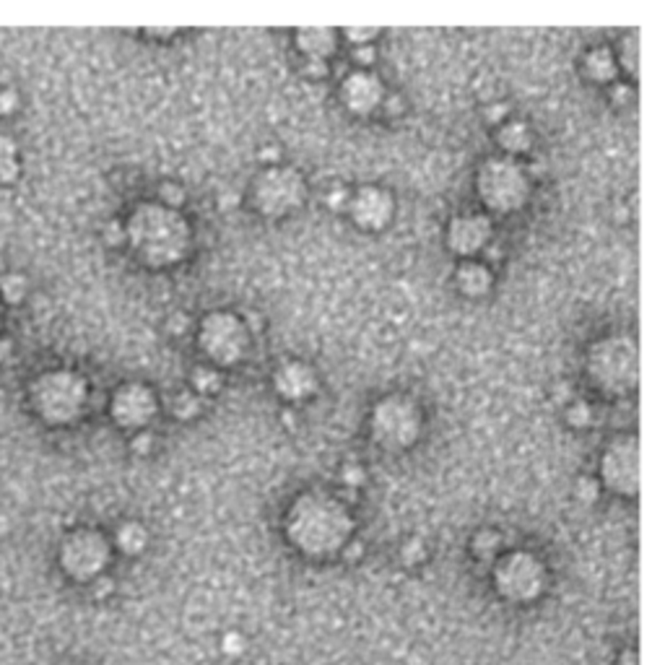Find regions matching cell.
<instances>
[{
	"label": "cell",
	"instance_id": "obj_30",
	"mask_svg": "<svg viewBox=\"0 0 665 665\" xmlns=\"http://www.w3.org/2000/svg\"><path fill=\"white\" fill-rule=\"evenodd\" d=\"M400 556H403L406 564H421V561L427 559V548H424V544H421L419 538H411V541L403 546Z\"/></svg>",
	"mask_w": 665,
	"mask_h": 665
},
{
	"label": "cell",
	"instance_id": "obj_19",
	"mask_svg": "<svg viewBox=\"0 0 665 665\" xmlns=\"http://www.w3.org/2000/svg\"><path fill=\"white\" fill-rule=\"evenodd\" d=\"M497 143L509 159L528 154L533 149V130L522 120H505L497 130Z\"/></svg>",
	"mask_w": 665,
	"mask_h": 665
},
{
	"label": "cell",
	"instance_id": "obj_1",
	"mask_svg": "<svg viewBox=\"0 0 665 665\" xmlns=\"http://www.w3.org/2000/svg\"><path fill=\"white\" fill-rule=\"evenodd\" d=\"M353 517L349 507L322 491L299 494L286 512V538L302 553L333 556L352 541Z\"/></svg>",
	"mask_w": 665,
	"mask_h": 665
},
{
	"label": "cell",
	"instance_id": "obj_20",
	"mask_svg": "<svg viewBox=\"0 0 665 665\" xmlns=\"http://www.w3.org/2000/svg\"><path fill=\"white\" fill-rule=\"evenodd\" d=\"M619 63L608 47H592L583 55V73L595 83H611L616 79Z\"/></svg>",
	"mask_w": 665,
	"mask_h": 665
},
{
	"label": "cell",
	"instance_id": "obj_25",
	"mask_svg": "<svg viewBox=\"0 0 665 665\" xmlns=\"http://www.w3.org/2000/svg\"><path fill=\"white\" fill-rule=\"evenodd\" d=\"M502 548V536L497 530H481L473 536V553L478 559H494Z\"/></svg>",
	"mask_w": 665,
	"mask_h": 665
},
{
	"label": "cell",
	"instance_id": "obj_24",
	"mask_svg": "<svg viewBox=\"0 0 665 665\" xmlns=\"http://www.w3.org/2000/svg\"><path fill=\"white\" fill-rule=\"evenodd\" d=\"M29 291V281L21 274H8L0 278V294L8 305H19Z\"/></svg>",
	"mask_w": 665,
	"mask_h": 665
},
{
	"label": "cell",
	"instance_id": "obj_38",
	"mask_svg": "<svg viewBox=\"0 0 665 665\" xmlns=\"http://www.w3.org/2000/svg\"><path fill=\"white\" fill-rule=\"evenodd\" d=\"M16 102H19L16 91L3 89V91H0V115H11V112L16 110Z\"/></svg>",
	"mask_w": 665,
	"mask_h": 665
},
{
	"label": "cell",
	"instance_id": "obj_11",
	"mask_svg": "<svg viewBox=\"0 0 665 665\" xmlns=\"http://www.w3.org/2000/svg\"><path fill=\"white\" fill-rule=\"evenodd\" d=\"M600 486L614 494L634 497L639 489V442L631 434H622L603 450L600 458Z\"/></svg>",
	"mask_w": 665,
	"mask_h": 665
},
{
	"label": "cell",
	"instance_id": "obj_7",
	"mask_svg": "<svg viewBox=\"0 0 665 665\" xmlns=\"http://www.w3.org/2000/svg\"><path fill=\"white\" fill-rule=\"evenodd\" d=\"M307 182L294 166H266L250 188V203L263 219H283L302 208Z\"/></svg>",
	"mask_w": 665,
	"mask_h": 665
},
{
	"label": "cell",
	"instance_id": "obj_4",
	"mask_svg": "<svg viewBox=\"0 0 665 665\" xmlns=\"http://www.w3.org/2000/svg\"><path fill=\"white\" fill-rule=\"evenodd\" d=\"M86 398H89L86 380L71 369L44 372L32 385V406L52 427L73 424L86 406Z\"/></svg>",
	"mask_w": 665,
	"mask_h": 665
},
{
	"label": "cell",
	"instance_id": "obj_17",
	"mask_svg": "<svg viewBox=\"0 0 665 665\" xmlns=\"http://www.w3.org/2000/svg\"><path fill=\"white\" fill-rule=\"evenodd\" d=\"M491 283H494V275L489 271L486 263H478L476 258L473 260H463L458 266V274H455V286L463 297L468 299H478V297H486L491 291Z\"/></svg>",
	"mask_w": 665,
	"mask_h": 665
},
{
	"label": "cell",
	"instance_id": "obj_16",
	"mask_svg": "<svg viewBox=\"0 0 665 665\" xmlns=\"http://www.w3.org/2000/svg\"><path fill=\"white\" fill-rule=\"evenodd\" d=\"M274 388L283 400L299 403L317 390V375L305 361H283L274 375Z\"/></svg>",
	"mask_w": 665,
	"mask_h": 665
},
{
	"label": "cell",
	"instance_id": "obj_23",
	"mask_svg": "<svg viewBox=\"0 0 665 665\" xmlns=\"http://www.w3.org/2000/svg\"><path fill=\"white\" fill-rule=\"evenodd\" d=\"M19 177V157L16 141L11 135H0V182H13Z\"/></svg>",
	"mask_w": 665,
	"mask_h": 665
},
{
	"label": "cell",
	"instance_id": "obj_10",
	"mask_svg": "<svg viewBox=\"0 0 665 665\" xmlns=\"http://www.w3.org/2000/svg\"><path fill=\"white\" fill-rule=\"evenodd\" d=\"M110 561V544L99 530H76L60 546V564L68 577L89 583L97 580Z\"/></svg>",
	"mask_w": 665,
	"mask_h": 665
},
{
	"label": "cell",
	"instance_id": "obj_32",
	"mask_svg": "<svg viewBox=\"0 0 665 665\" xmlns=\"http://www.w3.org/2000/svg\"><path fill=\"white\" fill-rule=\"evenodd\" d=\"M244 647H247V642H244V637H242L239 631H229V634L221 639V650H224L227 655H232V658H239V655L244 653Z\"/></svg>",
	"mask_w": 665,
	"mask_h": 665
},
{
	"label": "cell",
	"instance_id": "obj_35",
	"mask_svg": "<svg viewBox=\"0 0 665 665\" xmlns=\"http://www.w3.org/2000/svg\"><path fill=\"white\" fill-rule=\"evenodd\" d=\"M341 478H344V483L346 486H361L364 483V478H367V473L361 466H346L344 473H341Z\"/></svg>",
	"mask_w": 665,
	"mask_h": 665
},
{
	"label": "cell",
	"instance_id": "obj_36",
	"mask_svg": "<svg viewBox=\"0 0 665 665\" xmlns=\"http://www.w3.org/2000/svg\"><path fill=\"white\" fill-rule=\"evenodd\" d=\"M352 58L359 63V66H369V63H375V58H377V52H375V44H364V47H353Z\"/></svg>",
	"mask_w": 665,
	"mask_h": 665
},
{
	"label": "cell",
	"instance_id": "obj_5",
	"mask_svg": "<svg viewBox=\"0 0 665 665\" xmlns=\"http://www.w3.org/2000/svg\"><path fill=\"white\" fill-rule=\"evenodd\" d=\"M637 344L626 336H608L587 352V377L603 392L622 395L637 385Z\"/></svg>",
	"mask_w": 665,
	"mask_h": 665
},
{
	"label": "cell",
	"instance_id": "obj_29",
	"mask_svg": "<svg viewBox=\"0 0 665 665\" xmlns=\"http://www.w3.org/2000/svg\"><path fill=\"white\" fill-rule=\"evenodd\" d=\"M349 200H352V190L344 188V185H330V190L325 193V205L336 213L346 211L349 208Z\"/></svg>",
	"mask_w": 665,
	"mask_h": 665
},
{
	"label": "cell",
	"instance_id": "obj_43",
	"mask_svg": "<svg viewBox=\"0 0 665 665\" xmlns=\"http://www.w3.org/2000/svg\"><path fill=\"white\" fill-rule=\"evenodd\" d=\"M8 528H11V525H8V520H5V517L0 514V538H3L5 533H8Z\"/></svg>",
	"mask_w": 665,
	"mask_h": 665
},
{
	"label": "cell",
	"instance_id": "obj_14",
	"mask_svg": "<svg viewBox=\"0 0 665 665\" xmlns=\"http://www.w3.org/2000/svg\"><path fill=\"white\" fill-rule=\"evenodd\" d=\"M491 235H494V224L486 213H463L447 224V247L458 258L473 260L478 252L489 247Z\"/></svg>",
	"mask_w": 665,
	"mask_h": 665
},
{
	"label": "cell",
	"instance_id": "obj_21",
	"mask_svg": "<svg viewBox=\"0 0 665 665\" xmlns=\"http://www.w3.org/2000/svg\"><path fill=\"white\" fill-rule=\"evenodd\" d=\"M115 544L122 553L128 556H138L143 553L146 546H149V530L141 525V522H125L118 528V536H115Z\"/></svg>",
	"mask_w": 665,
	"mask_h": 665
},
{
	"label": "cell",
	"instance_id": "obj_42",
	"mask_svg": "<svg viewBox=\"0 0 665 665\" xmlns=\"http://www.w3.org/2000/svg\"><path fill=\"white\" fill-rule=\"evenodd\" d=\"M11 352H13V344L5 341V338H0V361H5L11 356Z\"/></svg>",
	"mask_w": 665,
	"mask_h": 665
},
{
	"label": "cell",
	"instance_id": "obj_34",
	"mask_svg": "<svg viewBox=\"0 0 665 665\" xmlns=\"http://www.w3.org/2000/svg\"><path fill=\"white\" fill-rule=\"evenodd\" d=\"M344 35L353 42V47H364V44H372L377 40L380 29H346Z\"/></svg>",
	"mask_w": 665,
	"mask_h": 665
},
{
	"label": "cell",
	"instance_id": "obj_39",
	"mask_svg": "<svg viewBox=\"0 0 665 665\" xmlns=\"http://www.w3.org/2000/svg\"><path fill=\"white\" fill-rule=\"evenodd\" d=\"M483 115H486V120H489L491 125H502L505 118H507V104H489V107L483 110Z\"/></svg>",
	"mask_w": 665,
	"mask_h": 665
},
{
	"label": "cell",
	"instance_id": "obj_6",
	"mask_svg": "<svg viewBox=\"0 0 665 665\" xmlns=\"http://www.w3.org/2000/svg\"><path fill=\"white\" fill-rule=\"evenodd\" d=\"M421 408L406 395H385L375 403L369 416L372 439L390 452L408 450L421 437Z\"/></svg>",
	"mask_w": 665,
	"mask_h": 665
},
{
	"label": "cell",
	"instance_id": "obj_22",
	"mask_svg": "<svg viewBox=\"0 0 665 665\" xmlns=\"http://www.w3.org/2000/svg\"><path fill=\"white\" fill-rule=\"evenodd\" d=\"M190 383H193V390H196L197 398H200V395H216V392L221 390V385H224L219 369H216V367H208V364H200V367L193 369Z\"/></svg>",
	"mask_w": 665,
	"mask_h": 665
},
{
	"label": "cell",
	"instance_id": "obj_18",
	"mask_svg": "<svg viewBox=\"0 0 665 665\" xmlns=\"http://www.w3.org/2000/svg\"><path fill=\"white\" fill-rule=\"evenodd\" d=\"M297 47L307 60H325L338 47V32L328 27H307L297 32Z\"/></svg>",
	"mask_w": 665,
	"mask_h": 665
},
{
	"label": "cell",
	"instance_id": "obj_31",
	"mask_svg": "<svg viewBox=\"0 0 665 665\" xmlns=\"http://www.w3.org/2000/svg\"><path fill=\"white\" fill-rule=\"evenodd\" d=\"M616 63H622L631 76L637 73V40L634 37L624 40V44H622V58Z\"/></svg>",
	"mask_w": 665,
	"mask_h": 665
},
{
	"label": "cell",
	"instance_id": "obj_40",
	"mask_svg": "<svg viewBox=\"0 0 665 665\" xmlns=\"http://www.w3.org/2000/svg\"><path fill=\"white\" fill-rule=\"evenodd\" d=\"M107 239L115 242V244H118V242H125V227L118 224V221H112V224L107 227Z\"/></svg>",
	"mask_w": 665,
	"mask_h": 665
},
{
	"label": "cell",
	"instance_id": "obj_3",
	"mask_svg": "<svg viewBox=\"0 0 665 665\" xmlns=\"http://www.w3.org/2000/svg\"><path fill=\"white\" fill-rule=\"evenodd\" d=\"M533 182L514 159L489 157L476 174V196L494 213H514L530 200Z\"/></svg>",
	"mask_w": 665,
	"mask_h": 665
},
{
	"label": "cell",
	"instance_id": "obj_37",
	"mask_svg": "<svg viewBox=\"0 0 665 665\" xmlns=\"http://www.w3.org/2000/svg\"><path fill=\"white\" fill-rule=\"evenodd\" d=\"M151 447H154V437H151L149 431H141V434L133 439V452H138V455H149Z\"/></svg>",
	"mask_w": 665,
	"mask_h": 665
},
{
	"label": "cell",
	"instance_id": "obj_28",
	"mask_svg": "<svg viewBox=\"0 0 665 665\" xmlns=\"http://www.w3.org/2000/svg\"><path fill=\"white\" fill-rule=\"evenodd\" d=\"M564 419H567V424H569V427H575V429H585V427L592 424V408L587 406L585 400H575V403L567 408Z\"/></svg>",
	"mask_w": 665,
	"mask_h": 665
},
{
	"label": "cell",
	"instance_id": "obj_33",
	"mask_svg": "<svg viewBox=\"0 0 665 665\" xmlns=\"http://www.w3.org/2000/svg\"><path fill=\"white\" fill-rule=\"evenodd\" d=\"M598 491H600V483H598L595 478L583 476V478L577 481V497H580V502H595V499H598Z\"/></svg>",
	"mask_w": 665,
	"mask_h": 665
},
{
	"label": "cell",
	"instance_id": "obj_9",
	"mask_svg": "<svg viewBox=\"0 0 665 665\" xmlns=\"http://www.w3.org/2000/svg\"><path fill=\"white\" fill-rule=\"evenodd\" d=\"M494 585L509 603H530L546 587V567L530 551H512L497 561Z\"/></svg>",
	"mask_w": 665,
	"mask_h": 665
},
{
	"label": "cell",
	"instance_id": "obj_27",
	"mask_svg": "<svg viewBox=\"0 0 665 665\" xmlns=\"http://www.w3.org/2000/svg\"><path fill=\"white\" fill-rule=\"evenodd\" d=\"M185 200H188V196H185V188H182V185H177V182H161V185H159L157 203H161V205H166V208H172V211H180Z\"/></svg>",
	"mask_w": 665,
	"mask_h": 665
},
{
	"label": "cell",
	"instance_id": "obj_41",
	"mask_svg": "<svg viewBox=\"0 0 665 665\" xmlns=\"http://www.w3.org/2000/svg\"><path fill=\"white\" fill-rule=\"evenodd\" d=\"M94 585H97V595L102 598V595H107V592L112 590V580H107V577H97V580H94Z\"/></svg>",
	"mask_w": 665,
	"mask_h": 665
},
{
	"label": "cell",
	"instance_id": "obj_15",
	"mask_svg": "<svg viewBox=\"0 0 665 665\" xmlns=\"http://www.w3.org/2000/svg\"><path fill=\"white\" fill-rule=\"evenodd\" d=\"M383 99H385V83L372 71H353L341 81V102L356 118H367L375 110H380Z\"/></svg>",
	"mask_w": 665,
	"mask_h": 665
},
{
	"label": "cell",
	"instance_id": "obj_26",
	"mask_svg": "<svg viewBox=\"0 0 665 665\" xmlns=\"http://www.w3.org/2000/svg\"><path fill=\"white\" fill-rule=\"evenodd\" d=\"M172 411H174V416H177V419H182V421L196 419L197 414H200V398H197L196 392L180 390L177 392V398H174Z\"/></svg>",
	"mask_w": 665,
	"mask_h": 665
},
{
	"label": "cell",
	"instance_id": "obj_13",
	"mask_svg": "<svg viewBox=\"0 0 665 665\" xmlns=\"http://www.w3.org/2000/svg\"><path fill=\"white\" fill-rule=\"evenodd\" d=\"M346 213L361 232H383L395 216V197L388 188L364 185L352 193Z\"/></svg>",
	"mask_w": 665,
	"mask_h": 665
},
{
	"label": "cell",
	"instance_id": "obj_2",
	"mask_svg": "<svg viewBox=\"0 0 665 665\" xmlns=\"http://www.w3.org/2000/svg\"><path fill=\"white\" fill-rule=\"evenodd\" d=\"M125 239L141 263L166 268L188 255L193 232L180 211H172L161 203H141L125 221Z\"/></svg>",
	"mask_w": 665,
	"mask_h": 665
},
{
	"label": "cell",
	"instance_id": "obj_8",
	"mask_svg": "<svg viewBox=\"0 0 665 665\" xmlns=\"http://www.w3.org/2000/svg\"><path fill=\"white\" fill-rule=\"evenodd\" d=\"M197 346L216 367H235L244 359L250 346V328L235 313H211L200 320Z\"/></svg>",
	"mask_w": 665,
	"mask_h": 665
},
{
	"label": "cell",
	"instance_id": "obj_12",
	"mask_svg": "<svg viewBox=\"0 0 665 665\" xmlns=\"http://www.w3.org/2000/svg\"><path fill=\"white\" fill-rule=\"evenodd\" d=\"M159 411L157 392L151 390L143 383H128L120 385L112 403H110V414L115 419V424L122 429H143L154 421Z\"/></svg>",
	"mask_w": 665,
	"mask_h": 665
}]
</instances>
